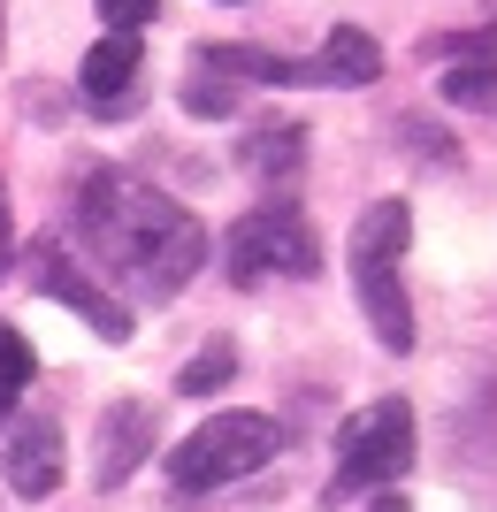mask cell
<instances>
[{"label":"cell","mask_w":497,"mask_h":512,"mask_svg":"<svg viewBox=\"0 0 497 512\" xmlns=\"http://www.w3.org/2000/svg\"><path fill=\"white\" fill-rule=\"evenodd\" d=\"M69 222L85 237V253L100 260L115 283H130L138 299H176V291L207 268V222H199L192 207H176L169 192L123 176V169L77 176Z\"/></svg>","instance_id":"obj_1"},{"label":"cell","mask_w":497,"mask_h":512,"mask_svg":"<svg viewBox=\"0 0 497 512\" xmlns=\"http://www.w3.org/2000/svg\"><path fill=\"white\" fill-rule=\"evenodd\" d=\"M406 237H413L406 199H375V207L352 222V291H360L375 337H383L390 352H413V306H406V283H398Z\"/></svg>","instance_id":"obj_2"},{"label":"cell","mask_w":497,"mask_h":512,"mask_svg":"<svg viewBox=\"0 0 497 512\" xmlns=\"http://www.w3.org/2000/svg\"><path fill=\"white\" fill-rule=\"evenodd\" d=\"M276 451H283V428L268 413H215L169 451V482L176 497H207V490H230V482L260 474Z\"/></svg>","instance_id":"obj_3"},{"label":"cell","mask_w":497,"mask_h":512,"mask_svg":"<svg viewBox=\"0 0 497 512\" xmlns=\"http://www.w3.org/2000/svg\"><path fill=\"white\" fill-rule=\"evenodd\" d=\"M413 467V406L406 398H375L337 428V467H329V505H352L368 490H390Z\"/></svg>","instance_id":"obj_4"},{"label":"cell","mask_w":497,"mask_h":512,"mask_svg":"<svg viewBox=\"0 0 497 512\" xmlns=\"http://www.w3.org/2000/svg\"><path fill=\"white\" fill-rule=\"evenodd\" d=\"M222 268H230V283H268V276H322V237L306 230V214L291 207V199H260L245 222H230V237H222Z\"/></svg>","instance_id":"obj_5"},{"label":"cell","mask_w":497,"mask_h":512,"mask_svg":"<svg viewBox=\"0 0 497 512\" xmlns=\"http://www.w3.org/2000/svg\"><path fill=\"white\" fill-rule=\"evenodd\" d=\"M31 291H39V299H62L69 314H85L108 344H130V306L115 299L100 276H85V268L54 245V237H39V245H31Z\"/></svg>","instance_id":"obj_6"},{"label":"cell","mask_w":497,"mask_h":512,"mask_svg":"<svg viewBox=\"0 0 497 512\" xmlns=\"http://www.w3.org/2000/svg\"><path fill=\"white\" fill-rule=\"evenodd\" d=\"M375 77H383V46L360 23H337L322 54H306V62H291V54L260 62V85H375Z\"/></svg>","instance_id":"obj_7"},{"label":"cell","mask_w":497,"mask_h":512,"mask_svg":"<svg viewBox=\"0 0 497 512\" xmlns=\"http://www.w3.org/2000/svg\"><path fill=\"white\" fill-rule=\"evenodd\" d=\"M0 474L16 497H54L62 490V428L31 413V421H8L0 428Z\"/></svg>","instance_id":"obj_8"},{"label":"cell","mask_w":497,"mask_h":512,"mask_svg":"<svg viewBox=\"0 0 497 512\" xmlns=\"http://www.w3.org/2000/svg\"><path fill=\"white\" fill-rule=\"evenodd\" d=\"M260 46H192L184 62V107L192 115H230L238 107V85H260Z\"/></svg>","instance_id":"obj_9"},{"label":"cell","mask_w":497,"mask_h":512,"mask_svg":"<svg viewBox=\"0 0 497 512\" xmlns=\"http://www.w3.org/2000/svg\"><path fill=\"white\" fill-rule=\"evenodd\" d=\"M138 69H146L138 31H108V39L85 54V69H77V92H85L100 115H115V107H130V92H138Z\"/></svg>","instance_id":"obj_10"},{"label":"cell","mask_w":497,"mask_h":512,"mask_svg":"<svg viewBox=\"0 0 497 512\" xmlns=\"http://www.w3.org/2000/svg\"><path fill=\"white\" fill-rule=\"evenodd\" d=\"M153 451V406H138V398H123V406H108V421H100V467H92V482L100 490H123L130 467Z\"/></svg>","instance_id":"obj_11"},{"label":"cell","mask_w":497,"mask_h":512,"mask_svg":"<svg viewBox=\"0 0 497 512\" xmlns=\"http://www.w3.org/2000/svg\"><path fill=\"white\" fill-rule=\"evenodd\" d=\"M306 161V130L299 123H253L245 130V169L260 176V184H291Z\"/></svg>","instance_id":"obj_12"},{"label":"cell","mask_w":497,"mask_h":512,"mask_svg":"<svg viewBox=\"0 0 497 512\" xmlns=\"http://www.w3.org/2000/svg\"><path fill=\"white\" fill-rule=\"evenodd\" d=\"M436 92L452 107H467V115H497V62H482V54H459L444 77H436Z\"/></svg>","instance_id":"obj_13"},{"label":"cell","mask_w":497,"mask_h":512,"mask_svg":"<svg viewBox=\"0 0 497 512\" xmlns=\"http://www.w3.org/2000/svg\"><path fill=\"white\" fill-rule=\"evenodd\" d=\"M230 375H238V344H230V337H215V344H207V352H199L192 367H184V375H176V390H184V398H207V390H222Z\"/></svg>","instance_id":"obj_14"},{"label":"cell","mask_w":497,"mask_h":512,"mask_svg":"<svg viewBox=\"0 0 497 512\" xmlns=\"http://www.w3.org/2000/svg\"><path fill=\"white\" fill-rule=\"evenodd\" d=\"M23 390H31V344H23L16 329L0 321V421L16 413V398H23Z\"/></svg>","instance_id":"obj_15"},{"label":"cell","mask_w":497,"mask_h":512,"mask_svg":"<svg viewBox=\"0 0 497 512\" xmlns=\"http://www.w3.org/2000/svg\"><path fill=\"white\" fill-rule=\"evenodd\" d=\"M100 16H108L115 31H146V23L161 16V0H100Z\"/></svg>","instance_id":"obj_16"},{"label":"cell","mask_w":497,"mask_h":512,"mask_svg":"<svg viewBox=\"0 0 497 512\" xmlns=\"http://www.w3.org/2000/svg\"><path fill=\"white\" fill-rule=\"evenodd\" d=\"M467 428H475L482 444H490V451H497V383H490V390H482V406H475V413H467Z\"/></svg>","instance_id":"obj_17"},{"label":"cell","mask_w":497,"mask_h":512,"mask_svg":"<svg viewBox=\"0 0 497 512\" xmlns=\"http://www.w3.org/2000/svg\"><path fill=\"white\" fill-rule=\"evenodd\" d=\"M16 268V222H8V184H0V276Z\"/></svg>","instance_id":"obj_18"},{"label":"cell","mask_w":497,"mask_h":512,"mask_svg":"<svg viewBox=\"0 0 497 512\" xmlns=\"http://www.w3.org/2000/svg\"><path fill=\"white\" fill-rule=\"evenodd\" d=\"M375 512H406V505H398V497H375Z\"/></svg>","instance_id":"obj_19"}]
</instances>
